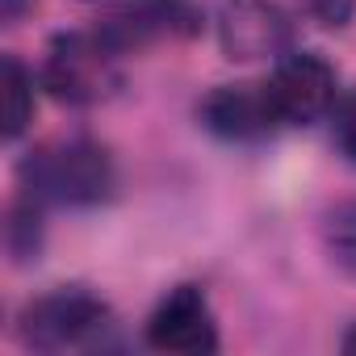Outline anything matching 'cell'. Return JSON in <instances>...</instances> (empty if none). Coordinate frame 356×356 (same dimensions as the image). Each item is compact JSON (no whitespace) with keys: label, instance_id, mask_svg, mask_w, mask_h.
I'll return each mask as SVG.
<instances>
[{"label":"cell","instance_id":"obj_3","mask_svg":"<svg viewBox=\"0 0 356 356\" xmlns=\"http://www.w3.org/2000/svg\"><path fill=\"white\" fill-rule=\"evenodd\" d=\"M42 88L72 109L105 105L122 88V55L97 30L55 34L42 55Z\"/></svg>","mask_w":356,"mask_h":356},{"label":"cell","instance_id":"obj_4","mask_svg":"<svg viewBox=\"0 0 356 356\" xmlns=\"http://www.w3.org/2000/svg\"><path fill=\"white\" fill-rule=\"evenodd\" d=\"M202 30L197 0H105L97 34L118 51L134 55L159 42H185Z\"/></svg>","mask_w":356,"mask_h":356},{"label":"cell","instance_id":"obj_15","mask_svg":"<svg viewBox=\"0 0 356 356\" xmlns=\"http://www.w3.org/2000/svg\"><path fill=\"white\" fill-rule=\"evenodd\" d=\"M339 348H343L348 356H356V323H352V327L343 331V339H339Z\"/></svg>","mask_w":356,"mask_h":356},{"label":"cell","instance_id":"obj_9","mask_svg":"<svg viewBox=\"0 0 356 356\" xmlns=\"http://www.w3.org/2000/svg\"><path fill=\"white\" fill-rule=\"evenodd\" d=\"M42 202L30 197L26 189L13 197L9 206V218H5V248L13 256V264H30L42 256V243H47V218H42Z\"/></svg>","mask_w":356,"mask_h":356},{"label":"cell","instance_id":"obj_10","mask_svg":"<svg viewBox=\"0 0 356 356\" xmlns=\"http://www.w3.org/2000/svg\"><path fill=\"white\" fill-rule=\"evenodd\" d=\"M0 88H5V143H17L30 122H34V72L17 59V55H5L0 63Z\"/></svg>","mask_w":356,"mask_h":356},{"label":"cell","instance_id":"obj_14","mask_svg":"<svg viewBox=\"0 0 356 356\" xmlns=\"http://www.w3.org/2000/svg\"><path fill=\"white\" fill-rule=\"evenodd\" d=\"M30 5H34V0H0V13H5V22L13 26V22H22L30 13Z\"/></svg>","mask_w":356,"mask_h":356},{"label":"cell","instance_id":"obj_7","mask_svg":"<svg viewBox=\"0 0 356 356\" xmlns=\"http://www.w3.org/2000/svg\"><path fill=\"white\" fill-rule=\"evenodd\" d=\"M218 47L231 63L281 59L293 42V22L277 0H218Z\"/></svg>","mask_w":356,"mask_h":356},{"label":"cell","instance_id":"obj_2","mask_svg":"<svg viewBox=\"0 0 356 356\" xmlns=\"http://www.w3.org/2000/svg\"><path fill=\"white\" fill-rule=\"evenodd\" d=\"M17 335L34 352H105L118 348V314L92 289L63 285L22 306Z\"/></svg>","mask_w":356,"mask_h":356},{"label":"cell","instance_id":"obj_5","mask_svg":"<svg viewBox=\"0 0 356 356\" xmlns=\"http://www.w3.org/2000/svg\"><path fill=\"white\" fill-rule=\"evenodd\" d=\"M143 339L155 352H181V356H210L218 352V318L202 285H176L168 289L143 323Z\"/></svg>","mask_w":356,"mask_h":356},{"label":"cell","instance_id":"obj_1","mask_svg":"<svg viewBox=\"0 0 356 356\" xmlns=\"http://www.w3.org/2000/svg\"><path fill=\"white\" fill-rule=\"evenodd\" d=\"M17 176H22V189L38 197L42 206H72V210L101 206L118 189L113 155L84 134L34 147L22 159Z\"/></svg>","mask_w":356,"mask_h":356},{"label":"cell","instance_id":"obj_13","mask_svg":"<svg viewBox=\"0 0 356 356\" xmlns=\"http://www.w3.org/2000/svg\"><path fill=\"white\" fill-rule=\"evenodd\" d=\"M306 13L323 30H343L356 17V0H306Z\"/></svg>","mask_w":356,"mask_h":356},{"label":"cell","instance_id":"obj_8","mask_svg":"<svg viewBox=\"0 0 356 356\" xmlns=\"http://www.w3.org/2000/svg\"><path fill=\"white\" fill-rule=\"evenodd\" d=\"M197 118L222 143H264L281 130L268 84H218L197 105Z\"/></svg>","mask_w":356,"mask_h":356},{"label":"cell","instance_id":"obj_6","mask_svg":"<svg viewBox=\"0 0 356 356\" xmlns=\"http://www.w3.org/2000/svg\"><path fill=\"white\" fill-rule=\"evenodd\" d=\"M264 84L281 126H314L335 109V67L314 51H285Z\"/></svg>","mask_w":356,"mask_h":356},{"label":"cell","instance_id":"obj_12","mask_svg":"<svg viewBox=\"0 0 356 356\" xmlns=\"http://www.w3.org/2000/svg\"><path fill=\"white\" fill-rule=\"evenodd\" d=\"M331 138H335V151L348 163H356V88L335 101V109H331Z\"/></svg>","mask_w":356,"mask_h":356},{"label":"cell","instance_id":"obj_11","mask_svg":"<svg viewBox=\"0 0 356 356\" xmlns=\"http://www.w3.org/2000/svg\"><path fill=\"white\" fill-rule=\"evenodd\" d=\"M323 248L331 256V264L348 277H356V197L352 202H335L323 218Z\"/></svg>","mask_w":356,"mask_h":356}]
</instances>
